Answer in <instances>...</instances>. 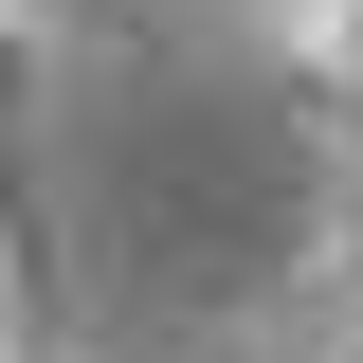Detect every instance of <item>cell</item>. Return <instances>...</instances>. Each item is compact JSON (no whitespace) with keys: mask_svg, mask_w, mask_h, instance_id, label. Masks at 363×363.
<instances>
[{"mask_svg":"<svg viewBox=\"0 0 363 363\" xmlns=\"http://www.w3.org/2000/svg\"><path fill=\"white\" fill-rule=\"evenodd\" d=\"M0 363H363L345 0H0Z\"/></svg>","mask_w":363,"mask_h":363,"instance_id":"cell-1","label":"cell"},{"mask_svg":"<svg viewBox=\"0 0 363 363\" xmlns=\"http://www.w3.org/2000/svg\"><path fill=\"white\" fill-rule=\"evenodd\" d=\"M345 37H363V0H345Z\"/></svg>","mask_w":363,"mask_h":363,"instance_id":"cell-2","label":"cell"}]
</instances>
